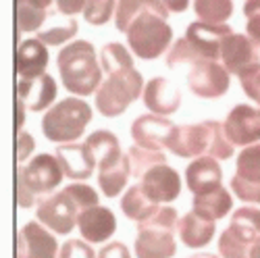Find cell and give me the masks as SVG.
<instances>
[{"instance_id":"obj_35","label":"cell","mask_w":260,"mask_h":258,"mask_svg":"<svg viewBox=\"0 0 260 258\" xmlns=\"http://www.w3.org/2000/svg\"><path fill=\"white\" fill-rule=\"evenodd\" d=\"M202 60H206V58H202L200 54H198V50L193 48L189 42L185 40V36L183 38H179V40H175L173 42V46L169 48V52H167V58H165V64L169 69H177V67H181V64H196V62H202Z\"/></svg>"},{"instance_id":"obj_1","label":"cell","mask_w":260,"mask_h":258,"mask_svg":"<svg viewBox=\"0 0 260 258\" xmlns=\"http://www.w3.org/2000/svg\"><path fill=\"white\" fill-rule=\"evenodd\" d=\"M56 67L67 92L75 96H90L98 92L102 83V64L92 42L77 40L64 46L56 56Z\"/></svg>"},{"instance_id":"obj_40","label":"cell","mask_w":260,"mask_h":258,"mask_svg":"<svg viewBox=\"0 0 260 258\" xmlns=\"http://www.w3.org/2000/svg\"><path fill=\"white\" fill-rule=\"evenodd\" d=\"M58 258H98V254L83 240H67L58 250Z\"/></svg>"},{"instance_id":"obj_19","label":"cell","mask_w":260,"mask_h":258,"mask_svg":"<svg viewBox=\"0 0 260 258\" xmlns=\"http://www.w3.org/2000/svg\"><path fill=\"white\" fill-rule=\"evenodd\" d=\"M142 100L146 104V109L152 115H175L181 106V94L171 81L165 77H152L144 85V94Z\"/></svg>"},{"instance_id":"obj_4","label":"cell","mask_w":260,"mask_h":258,"mask_svg":"<svg viewBox=\"0 0 260 258\" xmlns=\"http://www.w3.org/2000/svg\"><path fill=\"white\" fill-rule=\"evenodd\" d=\"M106 75L108 77L94 94V104L102 117L115 119L123 115L129 104L140 98V94H144V75L136 67L117 69Z\"/></svg>"},{"instance_id":"obj_13","label":"cell","mask_w":260,"mask_h":258,"mask_svg":"<svg viewBox=\"0 0 260 258\" xmlns=\"http://www.w3.org/2000/svg\"><path fill=\"white\" fill-rule=\"evenodd\" d=\"M58 242L40 221H27L17 233V258H58Z\"/></svg>"},{"instance_id":"obj_21","label":"cell","mask_w":260,"mask_h":258,"mask_svg":"<svg viewBox=\"0 0 260 258\" xmlns=\"http://www.w3.org/2000/svg\"><path fill=\"white\" fill-rule=\"evenodd\" d=\"M48 58L50 56L44 42H40L38 38L23 40L17 46V54H15V69L19 79H36L44 75L48 67Z\"/></svg>"},{"instance_id":"obj_37","label":"cell","mask_w":260,"mask_h":258,"mask_svg":"<svg viewBox=\"0 0 260 258\" xmlns=\"http://www.w3.org/2000/svg\"><path fill=\"white\" fill-rule=\"evenodd\" d=\"M119 0H88V5L83 9V19L90 25H104L111 21V17L117 11Z\"/></svg>"},{"instance_id":"obj_30","label":"cell","mask_w":260,"mask_h":258,"mask_svg":"<svg viewBox=\"0 0 260 258\" xmlns=\"http://www.w3.org/2000/svg\"><path fill=\"white\" fill-rule=\"evenodd\" d=\"M15 13H17V29L19 31H38L48 19V9L42 7L38 0H15Z\"/></svg>"},{"instance_id":"obj_29","label":"cell","mask_w":260,"mask_h":258,"mask_svg":"<svg viewBox=\"0 0 260 258\" xmlns=\"http://www.w3.org/2000/svg\"><path fill=\"white\" fill-rule=\"evenodd\" d=\"M158 208H160V204L150 200L140 183L132 185V187L125 191V196L121 198V210H123V214H125L129 221H136V223H144L146 219L152 217V214Z\"/></svg>"},{"instance_id":"obj_5","label":"cell","mask_w":260,"mask_h":258,"mask_svg":"<svg viewBox=\"0 0 260 258\" xmlns=\"http://www.w3.org/2000/svg\"><path fill=\"white\" fill-rule=\"evenodd\" d=\"M127 44L132 52L142 60H154L162 56L173 42V27L167 23V19L148 11L142 13L132 27L127 29Z\"/></svg>"},{"instance_id":"obj_12","label":"cell","mask_w":260,"mask_h":258,"mask_svg":"<svg viewBox=\"0 0 260 258\" xmlns=\"http://www.w3.org/2000/svg\"><path fill=\"white\" fill-rule=\"evenodd\" d=\"M169 150L181 158L208 156L210 152V127L208 121L193 125H175L169 140Z\"/></svg>"},{"instance_id":"obj_28","label":"cell","mask_w":260,"mask_h":258,"mask_svg":"<svg viewBox=\"0 0 260 258\" xmlns=\"http://www.w3.org/2000/svg\"><path fill=\"white\" fill-rule=\"evenodd\" d=\"M258 238H260L258 233L229 223V227L219 238L221 258H250V248Z\"/></svg>"},{"instance_id":"obj_8","label":"cell","mask_w":260,"mask_h":258,"mask_svg":"<svg viewBox=\"0 0 260 258\" xmlns=\"http://www.w3.org/2000/svg\"><path fill=\"white\" fill-rule=\"evenodd\" d=\"M231 191L242 202L260 204V142L244 148L237 154L235 175L231 177Z\"/></svg>"},{"instance_id":"obj_23","label":"cell","mask_w":260,"mask_h":258,"mask_svg":"<svg viewBox=\"0 0 260 258\" xmlns=\"http://www.w3.org/2000/svg\"><path fill=\"white\" fill-rule=\"evenodd\" d=\"M129 177H132V163L127 154L98 167V185L106 198H117L125 189Z\"/></svg>"},{"instance_id":"obj_2","label":"cell","mask_w":260,"mask_h":258,"mask_svg":"<svg viewBox=\"0 0 260 258\" xmlns=\"http://www.w3.org/2000/svg\"><path fill=\"white\" fill-rule=\"evenodd\" d=\"M179 225V212L171 204L160 206L152 217L138 223L136 256L138 258H173L177 252L175 229Z\"/></svg>"},{"instance_id":"obj_27","label":"cell","mask_w":260,"mask_h":258,"mask_svg":"<svg viewBox=\"0 0 260 258\" xmlns=\"http://www.w3.org/2000/svg\"><path fill=\"white\" fill-rule=\"evenodd\" d=\"M191 208H193L196 214H200V217H204L208 221H219V219L227 217V214L231 212L233 198H231V194L221 185V187H216V189H212L208 194L193 196Z\"/></svg>"},{"instance_id":"obj_41","label":"cell","mask_w":260,"mask_h":258,"mask_svg":"<svg viewBox=\"0 0 260 258\" xmlns=\"http://www.w3.org/2000/svg\"><path fill=\"white\" fill-rule=\"evenodd\" d=\"M240 83H242L244 94L260 106V64H258L254 71L242 75V77H240Z\"/></svg>"},{"instance_id":"obj_14","label":"cell","mask_w":260,"mask_h":258,"mask_svg":"<svg viewBox=\"0 0 260 258\" xmlns=\"http://www.w3.org/2000/svg\"><path fill=\"white\" fill-rule=\"evenodd\" d=\"M54 156L62 169L64 177H69L73 181H83V179L92 177L94 169H98V163L94 158V152L88 146V142L58 144Z\"/></svg>"},{"instance_id":"obj_16","label":"cell","mask_w":260,"mask_h":258,"mask_svg":"<svg viewBox=\"0 0 260 258\" xmlns=\"http://www.w3.org/2000/svg\"><path fill=\"white\" fill-rule=\"evenodd\" d=\"M175 129V123H171L167 117L160 115H140L132 123V138L136 146L146 150H162L169 148L171 134Z\"/></svg>"},{"instance_id":"obj_34","label":"cell","mask_w":260,"mask_h":258,"mask_svg":"<svg viewBox=\"0 0 260 258\" xmlns=\"http://www.w3.org/2000/svg\"><path fill=\"white\" fill-rule=\"evenodd\" d=\"M100 64H102V71L106 73L117 69H129L134 67V56L119 42H108V44L100 48Z\"/></svg>"},{"instance_id":"obj_45","label":"cell","mask_w":260,"mask_h":258,"mask_svg":"<svg viewBox=\"0 0 260 258\" xmlns=\"http://www.w3.org/2000/svg\"><path fill=\"white\" fill-rule=\"evenodd\" d=\"M25 111H27L25 102L17 96V100H15V132H17V134L23 132V125H25Z\"/></svg>"},{"instance_id":"obj_44","label":"cell","mask_w":260,"mask_h":258,"mask_svg":"<svg viewBox=\"0 0 260 258\" xmlns=\"http://www.w3.org/2000/svg\"><path fill=\"white\" fill-rule=\"evenodd\" d=\"M88 0H56V11L67 15V17H75L77 13H83Z\"/></svg>"},{"instance_id":"obj_47","label":"cell","mask_w":260,"mask_h":258,"mask_svg":"<svg viewBox=\"0 0 260 258\" xmlns=\"http://www.w3.org/2000/svg\"><path fill=\"white\" fill-rule=\"evenodd\" d=\"M250 258H260V238L252 244V248H250Z\"/></svg>"},{"instance_id":"obj_17","label":"cell","mask_w":260,"mask_h":258,"mask_svg":"<svg viewBox=\"0 0 260 258\" xmlns=\"http://www.w3.org/2000/svg\"><path fill=\"white\" fill-rule=\"evenodd\" d=\"M140 185L146 196L156 204H171L181 194V177L169 165H156L154 169H150L140 179Z\"/></svg>"},{"instance_id":"obj_49","label":"cell","mask_w":260,"mask_h":258,"mask_svg":"<svg viewBox=\"0 0 260 258\" xmlns=\"http://www.w3.org/2000/svg\"><path fill=\"white\" fill-rule=\"evenodd\" d=\"M38 3H40L42 7H46V9H48V7L52 5V3H56V0H38Z\"/></svg>"},{"instance_id":"obj_43","label":"cell","mask_w":260,"mask_h":258,"mask_svg":"<svg viewBox=\"0 0 260 258\" xmlns=\"http://www.w3.org/2000/svg\"><path fill=\"white\" fill-rule=\"evenodd\" d=\"M98 258H132V254L123 242H111L98 252Z\"/></svg>"},{"instance_id":"obj_3","label":"cell","mask_w":260,"mask_h":258,"mask_svg":"<svg viewBox=\"0 0 260 258\" xmlns=\"http://www.w3.org/2000/svg\"><path fill=\"white\" fill-rule=\"evenodd\" d=\"M90 121L92 106L81 98L69 96L50 106L46 115L42 117V134L52 144H71L83 136Z\"/></svg>"},{"instance_id":"obj_10","label":"cell","mask_w":260,"mask_h":258,"mask_svg":"<svg viewBox=\"0 0 260 258\" xmlns=\"http://www.w3.org/2000/svg\"><path fill=\"white\" fill-rule=\"evenodd\" d=\"M221 62L231 75L242 77L260 64V46L248 38V34H231L223 42Z\"/></svg>"},{"instance_id":"obj_33","label":"cell","mask_w":260,"mask_h":258,"mask_svg":"<svg viewBox=\"0 0 260 258\" xmlns=\"http://www.w3.org/2000/svg\"><path fill=\"white\" fill-rule=\"evenodd\" d=\"M127 156H129V163H132V175L138 179H142L156 165H167V156L162 150H146L136 144L127 150Z\"/></svg>"},{"instance_id":"obj_36","label":"cell","mask_w":260,"mask_h":258,"mask_svg":"<svg viewBox=\"0 0 260 258\" xmlns=\"http://www.w3.org/2000/svg\"><path fill=\"white\" fill-rule=\"evenodd\" d=\"M208 127H210V152L208 156L216 158V160H227L233 156V144L229 142L227 134H225V127L221 121H214V119H206Z\"/></svg>"},{"instance_id":"obj_32","label":"cell","mask_w":260,"mask_h":258,"mask_svg":"<svg viewBox=\"0 0 260 258\" xmlns=\"http://www.w3.org/2000/svg\"><path fill=\"white\" fill-rule=\"evenodd\" d=\"M193 13L198 21L221 25L233 15V0H193Z\"/></svg>"},{"instance_id":"obj_24","label":"cell","mask_w":260,"mask_h":258,"mask_svg":"<svg viewBox=\"0 0 260 258\" xmlns=\"http://www.w3.org/2000/svg\"><path fill=\"white\" fill-rule=\"evenodd\" d=\"M214 221H208L204 217L196 212H187L179 219L177 225V233H179V240L187 246V248H204L206 244H210V240L214 238Z\"/></svg>"},{"instance_id":"obj_7","label":"cell","mask_w":260,"mask_h":258,"mask_svg":"<svg viewBox=\"0 0 260 258\" xmlns=\"http://www.w3.org/2000/svg\"><path fill=\"white\" fill-rule=\"evenodd\" d=\"M64 173L52 154H38L29 163L21 165L17 171V185L25 187L31 196L42 200V196H46L48 191L60 185Z\"/></svg>"},{"instance_id":"obj_39","label":"cell","mask_w":260,"mask_h":258,"mask_svg":"<svg viewBox=\"0 0 260 258\" xmlns=\"http://www.w3.org/2000/svg\"><path fill=\"white\" fill-rule=\"evenodd\" d=\"M244 15H246V34L250 40H254L260 46V0H246L244 5Z\"/></svg>"},{"instance_id":"obj_6","label":"cell","mask_w":260,"mask_h":258,"mask_svg":"<svg viewBox=\"0 0 260 258\" xmlns=\"http://www.w3.org/2000/svg\"><path fill=\"white\" fill-rule=\"evenodd\" d=\"M81 212H83L81 206L67 191V187H62L58 194H52V196H44L36 208L38 221L58 235L71 233L77 227V219Z\"/></svg>"},{"instance_id":"obj_31","label":"cell","mask_w":260,"mask_h":258,"mask_svg":"<svg viewBox=\"0 0 260 258\" xmlns=\"http://www.w3.org/2000/svg\"><path fill=\"white\" fill-rule=\"evenodd\" d=\"M85 142H88V146L92 148L98 167L104 165V163H111V160H115L117 156L123 154L119 138L113 132H108V129H98V132L90 134Z\"/></svg>"},{"instance_id":"obj_18","label":"cell","mask_w":260,"mask_h":258,"mask_svg":"<svg viewBox=\"0 0 260 258\" xmlns=\"http://www.w3.org/2000/svg\"><path fill=\"white\" fill-rule=\"evenodd\" d=\"M77 229L83 240L90 244H102L111 240L117 231V217L111 208L106 206H94L79 214L77 219Z\"/></svg>"},{"instance_id":"obj_42","label":"cell","mask_w":260,"mask_h":258,"mask_svg":"<svg viewBox=\"0 0 260 258\" xmlns=\"http://www.w3.org/2000/svg\"><path fill=\"white\" fill-rule=\"evenodd\" d=\"M34 148H36V142L31 138V134H27L25 129L21 134H17V160L19 165H25L29 154L34 152Z\"/></svg>"},{"instance_id":"obj_11","label":"cell","mask_w":260,"mask_h":258,"mask_svg":"<svg viewBox=\"0 0 260 258\" xmlns=\"http://www.w3.org/2000/svg\"><path fill=\"white\" fill-rule=\"evenodd\" d=\"M225 134L233 146H254L260 142V109L235 104L223 121Z\"/></svg>"},{"instance_id":"obj_20","label":"cell","mask_w":260,"mask_h":258,"mask_svg":"<svg viewBox=\"0 0 260 258\" xmlns=\"http://www.w3.org/2000/svg\"><path fill=\"white\" fill-rule=\"evenodd\" d=\"M185 181H187V189L193 196L208 194L223 185V169L219 160L212 156H198L187 165Z\"/></svg>"},{"instance_id":"obj_38","label":"cell","mask_w":260,"mask_h":258,"mask_svg":"<svg viewBox=\"0 0 260 258\" xmlns=\"http://www.w3.org/2000/svg\"><path fill=\"white\" fill-rule=\"evenodd\" d=\"M231 225H240L244 229H250L260 235V208L254 206H242L233 212Z\"/></svg>"},{"instance_id":"obj_9","label":"cell","mask_w":260,"mask_h":258,"mask_svg":"<svg viewBox=\"0 0 260 258\" xmlns=\"http://www.w3.org/2000/svg\"><path fill=\"white\" fill-rule=\"evenodd\" d=\"M229 83H231V73L219 60H202L191 64L187 75V88L191 90V94L204 100L225 96L229 90Z\"/></svg>"},{"instance_id":"obj_25","label":"cell","mask_w":260,"mask_h":258,"mask_svg":"<svg viewBox=\"0 0 260 258\" xmlns=\"http://www.w3.org/2000/svg\"><path fill=\"white\" fill-rule=\"evenodd\" d=\"M77 31H79V23L75 21V17H67L54 11L48 13L46 23L42 25V29H38V40L44 42L46 46H60L64 42L73 40Z\"/></svg>"},{"instance_id":"obj_26","label":"cell","mask_w":260,"mask_h":258,"mask_svg":"<svg viewBox=\"0 0 260 258\" xmlns=\"http://www.w3.org/2000/svg\"><path fill=\"white\" fill-rule=\"evenodd\" d=\"M152 11L160 17H169V9L165 7L162 0H119L117 11H115V27L121 34H127V29L132 27L134 21L142 15Z\"/></svg>"},{"instance_id":"obj_22","label":"cell","mask_w":260,"mask_h":258,"mask_svg":"<svg viewBox=\"0 0 260 258\" xmlns=\"http://www.w3.org/2000/svg\"><path fill=\"white\" fill-rule=\"evenodd\" d=\"M56 94H58L56 81L48 73L40 75L36 79H19L17 83V96L25 102L27 111H34V113L50 109Z\"/></svg>"},{"instance_id":"obj_15","label":"cell","mask_w":260,"mask_h":258,"mask_svg":"<svg viewBox=\"0 0 260 258\" xmlns=\"http://www.w3.org/2000/svg\"><path fill=\"white\" fill-rule=\"evenodd\" d=\"M231 27L227 23L214 25L204 21H191L185 29V40L198 50V54L206 60H219L223 42L231 36Z\"/></svg>"},{"instance_id":"obj_46","label":"cell","mask_w":260,"mask_h":258,"mask_svg":"<svg viewBox=\"0 0 260 258\" xmlns=\"http://www.w3.org/2000/svg\"><path fill=\"white\" fill-rule=\"evenodd\" d=\"M165 7L169 9V13H183L187 11V5H189V0H162Z\"/></svg>"},{"instance_id":"obj_48","label":"cell","mask_w":260,"mask_h":258,"mask_svg":"<svg viewBox=\"0 0 260 258\" xmlns=\"http://www.w3.org/2000/svg\"><path fill=\"white\" fill-rule=\"evenodd\" d=\"M189 258H219L216 254H210V252H198V254H193Z\"/></svg>"}]
</instances>
